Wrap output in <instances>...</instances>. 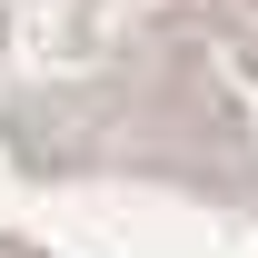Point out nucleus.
Listing matches in <instances>:
<instances>
[{
  "label": "nucleus",
  "instance_id": "1",
  "mask_svg": "<svg viewBox=\"0 0 258 258\" xmlns=\"http://www.w3.org/2000/svg\"><path fill=\"white\" fill-rule=\"evenodd\" d=\"M0 258H258V0H0Z\"/></svg>",
  "mask_w": 258,
  "mask_h": 258
}]
</instances>
